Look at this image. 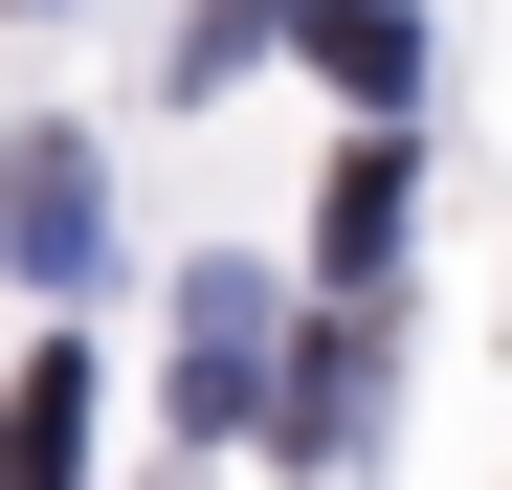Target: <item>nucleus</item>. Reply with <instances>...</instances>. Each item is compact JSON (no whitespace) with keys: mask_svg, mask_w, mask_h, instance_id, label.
I'll return each mask as SVG.
<instances>
[{"mask_svg":"<svg viewBox=\"0 0 512 490\" xmlns=\"http://www.w3.org/2000/svg\"><path fill=\"white\" fill-rule=\"evenodd\" d=\"M0 245H23L45 290H90V245H112V179H90V134H23V156H0Z\"/></svg>","mask_w":512,"mask_h":490,"instance_id":"nucleus-1","label":"nucleus"},{"mask_svg":"<svg viewBox=\"0 0 512 490\" xmlns=\"http://www.w3.org/2000/svg\"><path fill=\"white\" fill-rule=\"evenodd\" d=\"M245 379H268V268H201L179 290V424H223Z\"/></svg>","mask_w":512,"mask_h":490,"instance_id":"nucleus-2","label":"nucleus"},{"mask_svg":"<svg viewBox=\"0 0 512 490\" xmlns=\"http://www.w3.org/2000/svg\"><path fill=\"white\" fill-rule=\"evenodd\" d=\"M67 468H90V357H23V379H0V490H67Z\"/></svg>","mask_w":512,"mask_h":490,"instance_id":"nucleus-3","label":"nucleus"},{"mask_svg":"<svg viewBox=\"0 0 512 490\" xmlns=\"http://www.w3.org/2000/svg\"><path fill=\"white\" fill-rule=\"evenodd\" d=\"M290 23H312V67H334L357 112H401V90H423V23H401V0H290Z\"/></svg>","mask_w":512,"mask_h":490,"instance_id":"nucleus-4","label":"nucleus"},{"mask_svg":"<svg viewBox=\"0 0 512 490\" xmlns=\"http://www.w3.org/2000/svg\"><path fill=\"white\" fill-rule=\"evenodd\" d=\"M312 245H334V290H379V245H401V134H357V156H334Z\"/></svg>","mask_w":512,"mask_h":490,"instance_id":"nucleus-5","label":"nucleus"},{"mask_svg":"<svg viewBox=\"0 0 512 490\" xmlns=\"http://www.w3.org/2000/svg\"><path fill=\"white\" fill-rule=\"evenodd\" d=\"M357 424H379V335H357V312H334V335L290 357V446L334 468V446H357Z\"/></svg>","mask_w":512,"mask_h":490,"instance_id":"nucleus-6","label":"nucleus"}]
</instances>
